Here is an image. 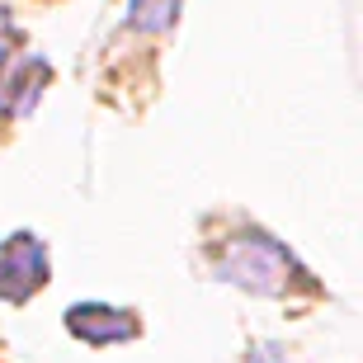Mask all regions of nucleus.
<instances>
[{"mask_svg":"<svg viewBox=\"0 0 363 363\" xmlns=\"http://www.w3.org/2000/svg\"><path fill=\"white\" fill-rule=\"evenodd\" d=\"M213 274H222L236 288L250 293H269V297H288V293H316L311 274L283 250L274 236H264L259 227H241L222 236L213 245Z\"/></svg>","mask_w":363,"mask_h":363,"instance_id":"nucleus-1","label":"nucleus"},{"mask_svg":"<svg viewBox=\"0 0 363 363\" xmlns=\"http://www.w3.org/2000/svg\"><path fill=\"white\" fill-rule=\"evenodd\" d=\"M48 283V250H43L38 236H10L0 245V297L5 302H28Z\"/></svg>","mask_w":363,"mask_h":363,"instance_id":"nucleus-2","label":"nucleus"},{"mask_svg":"<svg viewBox=\"0 0 363 363\" xmlns=\"http://www.w3.org/2000/svg\"><path fill=\"white\" fill-rule=\"evenodd\" d=\"M43 81H48V67H43L38 57L19 52L10 62H0V123H14L24 108H33Z\"/></svg>","mask_w":363,"mask_h":363,"instance_id":"nucleus-3","label":"nucleus"},{"mask_svg":"<svg viewBox=\"0 0 363 363\" xmlns=\"http://www.w3.org/2000/svg\"><path fill=\"white\" fill-rule=\"evenodd\" d=\"M71 335H81L85 345H118V340H133L142 325H137L133 311L118 307H94V302H81V307L67 311Z\"/></svg>","mask_w":363,"mask_h":363,"instance_id":"nucleus-4","label":"nucleus"}]
</instances>
